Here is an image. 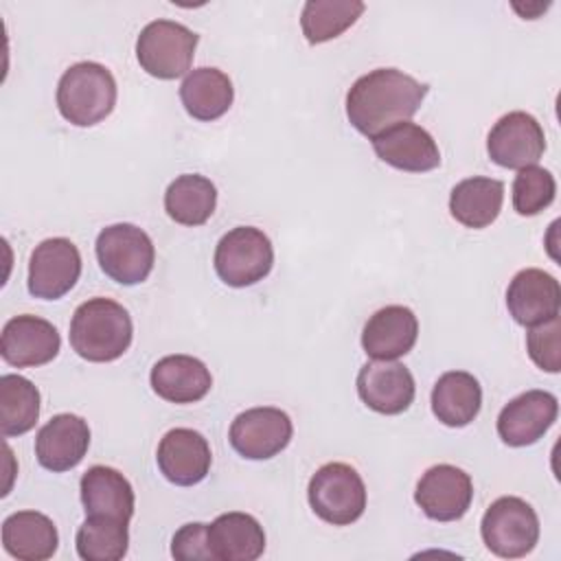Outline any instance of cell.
Segmentation results:
<instances>
[{
  "instance_id": "cell-1",
  "label": "cell",
  "mask_w": 561,
  "mask_h": 561,
  "mask_svg": "<svg viewBox=\"0 0 561 561\" xmlns=\"http://www.w3.org/2000/svg\"><path fill=\"white\" fill-rule=\"evenodd\" d=\"M427 85L397 68H375L362 75L346 92L348 123L364 136L377 134L410 121L423 99Z\"/></svg>"
},
{
  "instance_id": "cell-2",
  "label": "cell",
  "mask_w": 561,
  "mask_h": 561,
  "mask_svg": "<svg viewBox=\"0 0 561 561\" xmlns=\"http://www.w3.org/2000/svg\"><path fill=\"white\" fill-rule=\"evenodd\" d=\"M134 324L123 305L110 298L81 302L70 320V346L88 362H114L131 344Z\"/></svg>"
},
{
  "instance_id": "cell-3",
  "label": "cell",
  "mask_w": 561,
  "mask_h": 561,
  "mask_svg": "<svg viewBox=\"0 0 561 561\" xmlns=\"http://www.w3.org/2000/svg\"><path fill=\"white\" fill-rule=\"evenodd\" d=\"M116 105L114 75L96 61L72 64L57 83L59 114L77 127H92Z\"/></svg>"
},
{
  "instance_id": "cell-4",
  "label": "cell",
  "mask_w": 561,
  "mask_h": 561,
  "mask_svg": "<svg viewBox=\"0 0 561 561\" xmlns=\"http://www.w3.org/2000/svg\"><path fill=\"white\" fill-rule=\"evenodd\" d=\"M309 506L333 526H348L364 515L366 484L357 469L346 462H327L309 480Z\"/></svg>"
},
{
  "instance_id": "cell-5",
  "label": "cell",
  "mask_w": 561,
  "mask_h": 561,
  "mask_svg": "<svg viewBox=\"0 0 561 561\" xmlns=\"http://www.w3.org/2000/svg\"><path fill=\"white\" fill-rule=\"evenodd\" d=\"M480 533L484 546L493 554L502 559H519L539 541V517L526 500L504 495L484 511Z\"/></svg>"
},
{
  "instance_id": "cell-6",
  "label": "cell",
  "mask_w": 561,
  "mask_h": 561,
  "mask_svg": "<svg viewBox=\"0 0 561 561\" xmlns=\"http://www.w3.org/2000/svg\"><path fill=\"white\" fill-rule=\"evenodd\" d=\"M197 33L173 20L149 22L136 39L140 68L156 79H178L188 75L197 48Z\"/></svg>"
},
{
  "instance_id": "cell-7",
  "label": "cell",
  "mask_w": 561,
  "mask_h": 561,
  "mask_svg": "<svg viewBox=\"0 0 561 561\" xmlns=\"http://www.w3.org/2000/svg\"><path fill=\"white\" fill-rule=\"evenodd\" d=\"M272 265V241L254 226H237L228 230L215 248V272L228 287H250L263 280Z\"/></svg>"
},
{
  "instance_id": "cell-8",
  "label": "cell",
  "mask_w": 561,
  "mask_h": 561,
  "mask_svg": "<svg viewBox=\"0 0 561 561\" xmlns=\"http://www.w3.org/2000/svg\"><path fill=\"white\" fill-rule=\"evenodd\" d=\"M96 259L101 270L121 285L147 280L156 263L151 237L134 224H112L96 237Z\"/></svg>"
},
{
  "instance_id": "cell-9",
  "label": "cell",
  "mask_w": 561,
  "mask_h": 561,
  "mask_svg": "<svg viewBox=\"0 0 561 561\" xmlns=\"http://www.w3.org/2000/svg\"><path fill=\"white\" fill-rule=\"evenodd\" d=\"M81 276L79 248L66 237L37 243L28 256V294L42 300L66 296Z\"/></svg>"
},
{
  "instance_id": "cell-10",
  "label": "cell",
  "mask_w": 561,
  "mask_h": 561,
  "mask_svg": "<svg viewBox=\"0 0 561 561\" xmlns=\"http://www.w3.org/2000/svg\"><path fill=\"white\" fill-rule=\"evenodd\" d=\"M294 436V425L287 412L278 408H250L230 425L228 438L232 449L248 460H267L280 454Z\"/></svg>"
},
{
  "instance_id": "cell-11",
  "label": "cell",
  "mask_w": 561,
  "mask_h": 561,
  "mask_svg": "<svg viewBox=\"0 0 561 561\" xmlns=\"http://www.w3.org/2000/svg\"><path fill=\"white\" fill-rule=\"evenodd\" d=\"M489 158L504 169H526L539 162L546 151V136L539 121L522 110L504 114L489 131Z\"/></svg>"
},
{
  "instance_id": "cell-12",
  "label": "cell",
  "mask_w": 561,
  "mask_h": 561,
  "mask_svg": "<svg viewBox=\"0 0 561 561\" xmlns=\"http://www.w3.org/2000/svg\"><path fill=\"white\" fill-rule=\"evenodd\" d=\"M473 500V482L454 465H434L416 482L414 502L434 522L460 519Z\"/></svg>"
},
{
  "instance_id": "cell-13",
  "label": "cell",
  "mask_w": 561,
  "mask_h": 561,
  "mask_svg": "<svg viewBox=\"0 0 561 561\" xmlns=\"http://www.w3.org/2000/svg\"><path fill=\"white\" fill-rule=\"evenodd\" d=\"M61 346V337L57 329L31 313L13 316L2 327L0 335V355L7 364L15 368H31L48 364L57 357Z\"/></svg>"
},
{
  "instance_id": "cell-14",
  "label": "cell",
  "mask_w": 561,
  "mask_h": 561,
  "mask_svg": "<svg viewBox=\"0 0 561 561\" xmlns=\"http://www.w3.org/2000/svg\"><path fill=\"white\" fill-rule=\"evenodd\" d=\"M414 377L394 359H375L357 373L359 399L379 414H401L414 401Z\"/></svg>"
},
{
  "instance_id": "cell-15",
  "label": "cell",
  "mask_w": 561,
  "mask_h": 561,
  "mask_svg": "<svg viewBox=\"0 0 561 561\" xmlns=\"http://www.w3.org/2000/svg\"><path fill=\"white\" fill-rule=\"evenodd\" d=\"M557 397L546 390H526L511 399L497 416V434L508 447L537 443L557 421Z\"/></svg>"
},
{
  "instance_id": "cell-16",
  "label": "cell",
  "mask_w": 561,
  "mask_h": 561,
  "mask_svg": "<svg viewBox=\"0 0 561 561\" xmlns=\"http://www.w3.org/2000/svg\"><path fill=\"white\" fill-rule=\"evenodd\" d=\"M156 460L160 473L169 482L178 486H193L208 476L213 454L208 440L199 432L191 427H175L160 438Z\"/></svg>"
},
{
  "instance_id": "cell-17",
  "label": "cell",
  "mask_w": 561,
  "mask_h": 561,
  "mask_svg": "<svg viewBox=\"0 0 561 561\" xmlns=\"http://www.w3.org/2000/svg\"><path fill=\"white\" fill-rule=\"evenodd\" d=\"M370 140L377 158L399 171L425 173L440 164V149L436 140L416 123H399Z\"/></svg>"
},
{
  "instance_id": "cell-18",
  "label": "cell",
  "mask_w": 561,
  "mask_h": 561,
  "mask_svg": "<svg viewBox=\"0 0 561 561\" xmlns=\"http://www.w3.org/2000/svg\"><path fill=\"white\" fill-rule=\"evenodd\" d=\"M506 307L517 324L533 327L559 316V280L537 267H526L513 276L506 289Z\"/></svg>"
},
{
  "instance_id": "cell-19",
  "label": "cell",
  "mask_w": 561,
  "mask_h": 561,
  "mask_svg": "<svg viewBox=\"0 0 561 561\" xmlns=\"http://www.w3.org/2000/svg\"><path fill=\"white\" fill-rule=\"evenodd\" d=\"M90 447V427L77 414H55L35 438L37 462L55 473L77 467Z\"/></svg>"
},
{
  "instance_id": "cell-20",
  "label": "cell",
  "mask_w": 561,
  "mask_h": 561,
  "mask_svg": "<svg viewBox=\"0 0 561 561\" xmlns=\"http://www.w3.org/2000/svg\"><path fill=\"white\" fill-rule=\"evenodd\" d=\"M419 337V320L403 305L375 311L362 331L364 353L373 359H399L412 351Z\"/></svg>"
},
{
  "instance_id": "cell-21",
  "label": "cell",
  "mask_w": 561,
  "mask_h": 561,
  "mask_svg": "<svg viewBox=\"0 0 561 561\" xmlns=\"http://www.w3.org/2000/svg\"><path fill=\"white\" fill-rule=\"evenodd\" d=\"M153 392L171 403L202 401L210 386L213 375L206 364L193 355H167L158 359L149 375Z\"/></svg>"
},
{
  "instance_id": "cell-22",
  "label": "cell",
  "mask_w": 561,
  "mask_h": 561,
  "mask_svg": "<svg viewBox=\"0 0 561 561\" xmlns=\"http://www.w3.org/2000/svg\"><path fill=\"white\" fill-rule=\"evenodd\" d=\"M208 550L215 561H256L265 550V530L248 513H224L208 524Z\"/></svg>"
},
{
  "instance_id": "cell-23",
  "label": "cell",
  "mask_w": 561,
  "mask_h": 561,
  "mask_svg": "<svg viewBox=\"0 0 561 561\" xmlns=\"http://www.w3.org/2000/svg\"><path fill=\"white\" fill-rule=\"evenodd\" d=\"M81 502L88 515L116 517L121 522L131 519L134 515V489L129 480L114 467L94 465L81 476Z\"/></svg>"
},
{
  "instance_id": "cell-24",
  "label": "cell",
  "mask_w": 561,
  "mask_h": 561,
  "mask_svg": "<svg viewBox=\"0 0 561 561\" xmlns=\"http://www.w3.org/2000/svg\"><path fill=\"white\" fill-rule=\"evenodd\" d=\"M59 535L50 517L37 511H18L2 522V548L20 561H46L57 552Z\"/></svg>"
},
{
  "instance_id": "cell-25",
  "label": "cell",
  "mask_w": 561,
  "mask_h": 561,
  "mask_svg": "<svg viewBox=\"0 0 561 561\" xmlns=\"http://www.w3.org/2000/svg\"><path fill=\"white\" fill-rule=\"evenodd\" d=\"M482 405V388L471 373L449 370L432 388V412L447 427L469 425Z\"/></svg>"
},
{
  "instance_id": "cell-26",
  "label": "cell",
  "mask_w": 561,
  "mask_h": 561,
  "mask_svg": "<svg viewBox=\"0 0 561 561\" xmlns=\"http://www.w3.org/2000/svg\"><path fill=\"white\" fill-rule=\"evenodd\" d=\"M504 202V184L493 178L473 175L458 182L449 195L451 217L473 230L491 226Z\"/></svg>"
},
{
  "instance_id": "cell-27",
  "label": "cell",
  "mask_w": 561,
  "mask_h": 561,
  "mask_svg": "<svg viewBox=\"0 0 561 561\" xmlns=\"http://www.w3.org/2000/svg\"><path fill=\"white\" fill-rule=\"evenodd\" d=\"M180 99L184 110L197 121H215L224 116L234 99V88L230 77L219 68H195L191 70L182 85Z\"/></svg>"
},
{
  "instance_id": "cell-28",
  "label": "cell",
  "mask_w": 561,
  "mask_h": 561,
  "mask_svg": "<svg viewBox=\"0 0 561 561\" xmlns=\"http://www.w3.org/2000/svg\"><path fill=\"white\" fill-rule=\"evenodd\" d=\"M217 206L215 184L199 173L178 175L164 193L167 215L182 226H202L210 219Z\"/></svg>"
},
{
  "instance_id": "cell-29",
  "label": "cell",
  "mask_w": 561,
  "mask_h": 561,
  "mask_svg": "<svg viewBox=\"0 0 561 561\" xmlns=\"http://www.w3.org/2000/svg\"><path fill=\"white\" fill-rule=\"evenodd\" d=\"M39 419V390L22 375L0 377V432L4 438L22 436Z\"/></svg>"
},
{
  "instance_id": "cell-30",
  "label": "cell",
  "mask_w": 561,
  "mask_h": 561,
  "mask_svg": "<svg viewBox=\"0 0 561 561\" xmlns=\"http://www.w3.org/2000/svg\"><path fill=\"white\" fill-rule=\"evenodd\" d=\"M359 0H307L300 13V28L309 44H322L351 28L364 13Z\"/></svg>"
},
{
  "instance_id": "cell-31",
  "label": "cell",
  "mask_w": 561,
  "mask_h": 561,
  "mask_svg": "<svg viewBox=\"0 0 561 561\" xmlns=\"http://www.w3.org/2000/svg\"><path fill=\"white\" fill-rule=\"evenodd\" d=\"M77 552L85 561H118L127 554L129 533L127 522L105 515H88V519L79 526Z\"/></svg>"
},
{
  "instance_id": "cell-32",
  "label": "cell",
  "mask_w": 561,
  "mask_h": 561,
  "mask_svg": "<svg viewBox=\"0 0 561 561\" xmlns=\"http://www.w3.org/2000/svg\"><path fill=\"white\" fill-rule=\"evenodd\" d=\"M554 193L557 182L548 169L537 164L519 169L513 182V208L524 217L539 215L552 204Z\"/></svg>"
},
{
  "instance_id": "cell-33",
  "label": "cell",
  "mask_w": 561,
  "mask_h": 561,
  "mask_svg": "<svg viewBox=\"0 0 561 561\" xmlns=\"http://www.w3.org/2000/svg\"><path fill=\"white\" fill-rule=\"evenodd\" d=\"M561 320L559 316L533 324L526 333V348L530 359L546 373L561 370Z\"/></svg>"
},
{
  "instance_id": "cell-34",
  "label": "cell",
  "mask_w": 561,
  "mask_h": 561,
  "mask_svg": "<svg viewBox=\"0 0 561 561\" xmlns=\"http://www.w3.org/2000/svg\"><path fill=\"white\" fill-rule=\"evenodd\" d=\"M206 530H208V524H202V522L184 524L171 539L173 559H180V561H195V559L208 561V559H213L210 550H208Z\"/></svg>"
}]
</instances>
